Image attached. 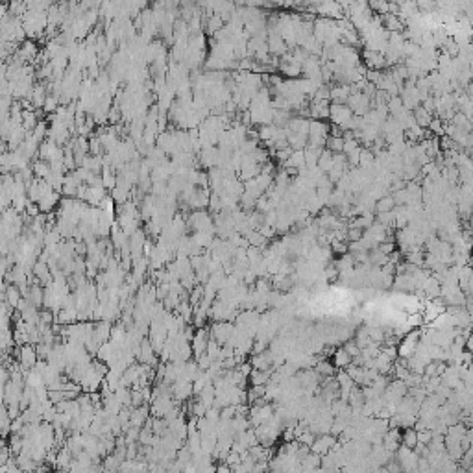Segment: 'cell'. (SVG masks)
I'll use <instances>...</instances> for the list:
<instances>
[{
    "instance_id": "obj_1",
    "label": "cell",
    "mask_w": 473,
    "mask_h": 473,
    "mask_svg": "<svg viewBox=\"0 0 473 473\" xmlns=\"http://www.w3.org/2000/svg\"><path fill=\"white\" fill-rule=\"evenodd\" d=\"M37 351H35V348H32V346H23L21 348V355H19V360H21V366H23L24 370H30V368H34L35 364H37Z\"/></svg>"
},
{
    "instance_id": "obj_2",
    "label": "cell",
    "mask_w": 473,
    "mask_h": 473,
    "mask_svg": "<svg viewBox=\"0 0 473 473\" xmlns=\"http://www.w3.org/2000/svg\"><path fill=\"white\" fill-rule=\"evenodd\" d=\"M412 117H414V122H416L420 128H423V130H427L429 122L433 119V115L429 113V111H425V109L422 108V104L412 109Z\"/></svg>"
},
{
    "instance_id": "obj_3",
    "label": "cell",
    "mask_w": 473,
    "mask_h": 473,
    "mask_svg": "<svg viewBox=\"0 0 473 473\" xmlns=\"http://www.w3.org/2000/svg\"><path fill=\"white\" fill-rule=\"evenodd\" d=\"M331 362H333L336 368H346V366L351 362V357L346 353L344 348H336L335 351H333V355H331Z\"/></svg>"
},
{
    "instance_id": "obj_4",
    "label": "cell",
    "mask_w": 473,
    "mask_h": 473,
    "mask_svg": "<svg viewBox=\"0 0 473 473\" xmlns=\"http://www.w3.org/2000/svg\"><path fill=\"white\" fill-rule=\"evenodd\" d=\"M387 262H388V255H387V253L379 251L377 248H373V250L368 251V264H370V266L381 268L383 264H387Z\"/></svg>"
},
{
    "instance_id": "obj_5",
    "label": "cell",
    "mask_w": 473,
    "mask_h": 473,
    "mask_svg": "<svg viewBox=\"0 0 473 473\" xmlns=\"http://www.w3.org/2000/svg\"><path fill=\"white\" fill-rule=\"evenodd\" d=\"M396 207V202H394L392 194L388 193L385 196H381L379 200H375V213H383V211H392Z\"/></svg>"
},
{
    "instance_id": "obj_6",
    "label": "cell",
    "mask_w": 473,
    "mask_h": 473,
    "mask_svg": "<svg viewBox=\"0 0 473 473\" xmlns=\"http://www.w3.org/2000/svg\"><path fill=\"white\" fill-rule=\"evenodd\" d=\"M300 464H302V469H320V455L309 451L307 455L300 460Z\"/></svg>"
},
{
    "instance_id": "obj_7",
    "label": "cell",
    "mask_w": 473,
    "mask_h": 473,
    "mask_svg": "<svg viewBox=\"0 0 473 473\" xmlns=\"http://www.w3.org/2000/svg\"><path fill=\"white\" fill-rule=\"evenodd\" d=\"M401 444L407 445V447H411V449H414V445L418 444L416 429H414V427H405V433H401Z\"/></svg>"
},
{
    "instance_id": "obj_8",
    "label": "cell",
    "mask_w": 473,
    "mask_h": 473,
    "mask_svg": "<svg viewBox=\"0 0 473 473\" xmlns=\"http://www.w3.org/2000/svg\"><path fill=\"white\" fill-rule=\"evenodd\" d=\"M342 348L346 349V353L353 359V357H357V355H360V348L355 344V340L353 338H348V340H344L342 342Z\"/></svg>"
},
{
    "instance_id": "obj_9",
    "label": "cell",
    "mask_w": 473,
    "mask_h": 473,
    "mask_svg": "<svg viewBox=\"0 0 473 473\" xmlns=\"http://www.w3.org/2000/svg\"><path fill=\"white\" fill-rule=\"evenodd\" d=\"M398 248V244L396 242H392V240H383V242H379L377 244V250L383 251V253H387V255H390L394 250Z\"/></svg>"
},
{
    "instance_id": "obj_10",
    "label": "cell",
    "mask_w": 473,
    "mask_h": 473,
    "mask_svg": "<svg viewBox=\"0 0 473 473\" xmlns=\"http://www.w3.org/2000/svg\"><path fill=\"white\" fill-rule=\"evenodd\" d=\"M362 229H359V228H348V233H346V240L348 242H353V240H360L362 239Z\"/></svg>"
},
{
    "instance_id": "obj_11",
    "label": "cell",
    "mask_w": 473,
    "mask_h": 473,
    "mask_svg": "<svg viewBox=\"0 0 473 473\" xmlns=\"http://www.w3.org/2000/svg\"><path fill=\"white\" fill-rule=\"evenodd\" d=\"M8 300H10V305H12V307L19 305V291L17 289H13V287L8 289Z\"/></svg>"
}]
</instances>
